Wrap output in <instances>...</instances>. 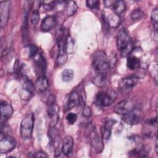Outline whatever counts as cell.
Instances as JSON below:
<instances>
[{
  "instance_id": "cell-1",
  "label": "cell",
  "mask_w": 158,
  "mask_h": 158,
  "mask_svg": "<svg viewBox=\"0 0 158 158\" xmlns=\"http://www.w3.org/2000/svg\"><path fill=\"white\" fill-rule=\"evenodd\" d=\"M92 65L94 71V83L100 87L104 86L110 70V63L106 54L103 51L99 50L94 54Z\"/></svg>"
},
{
  "instance_id": "cell-2",
  "label": "cell",
  "mask_w": 158,
  "mask_h": 158,
  "mask_svg": "<svg viewBox=\"0 0 158 158\" xmlns=\"http://www.w3.org/2000/svg\"><path fill=\"white\" fill-rule=\"evenodd\" d=\"M117 97V93L113 89H109L107 92L99 91L95 96L94 102L98 106L106 107L114 102Z\"/></svg>"
},
{
  "instance_id": "cell-3",
  "label": "cell",
  "mask_w": 158,
  "mask_h": 158,
  "mask_svg": "<svg viewBox=\"0 0 158 158\" xmlns=\"http://www.w3.org/2000/svg\"><path fill=\"white\" fill-rule=\"evenodd\" d=\"M34 126V115L27 114L21 121L20 133L23 139H29L32 135Z\"/></svg>"
},
{
  "instance_id": "cell-4",
  "label": "cell",
  "mask_w": 158,
  "mask_h": 158,
  "mask_svg": "<svg viewBox=\"0 0 158 158\" xmlns=\"http://www.w3.org/2000/svg\"><path fill=\"white\" fill-rule=\"evenodd\" d=\"M137 78L134 77H128L122 78L118 84V90L123 94L129 93L136 83Z\"/></svg>"
},
{
  "instance_id": "cell-5",
  "label": "cell",
  "mask_w": 158,
  "mask_h": 158,
  "mask_svg": "<svg viewBox=\"0 0 158 158\" xmlns=\"http://www.w3.org/2000/svg\"><path fill=\"white\" fill-rule=\"evenodd\" d=\"M116 42L117 49L120 51H121L128 44L132 42V40L127 29L122 28L118 31L117 35Z\"/></svg>"
},
{
  "instance_id": "cell-6",
  "label": "cell",
  "mask_w": 158,
  "mask_h": 158,
  "mask_svg": "<svg viewBox=\"0 0 158 158\" xmlns=\"http://www.w3.org/2000/svg\"><path fill=\"white\" fill-rule=\"evenodd\" d=\"M16 146L15 139L9 135H1L0 141V152L5 154L12 151Z\"/></svg>"
},
{
  "instance_id": "cell-7",
  "label": "cell",
  "mask_w": 158,
  "mask_h": 158,
  "mask_svg": "<svg viewBox=\"0 0 158 158\" xmlns=\"http://www.w3.org/2000/svg\"><path fill=\"white\" fill-rule=\"evenodd\" d=\"M35 89L33 83L28 78H25L22 83V87L20 92V96L23 100H29L33 94Z\"/></svg>"
},
{
  "instance_id": "cell-8",
  "label": "cell",
  "mask_w": 158,
  "mask_h": 158,
  "mask_svg": "<svg viewBox=\"0 0 158 158\" xmlns=\"http://www.w3.org/2000/svg\"><path fill=\"white\" fill-rule=\"evenodd\" d=\"M78 105H80V94L74 91L69 95L64 105V111L67 112Z\"/></svg>"
},
{
  "instance_id": "cell-9",
  "label": "cell",
  "mask_w": 158,
  "mask_h": 158,
  "mask_svg": "<svg viewBox=\"0 0 158 158\" xmlns=\"http://www.w3.org/2000/svg\"><path fill=\"white\" fill-rule=\"evenodd\" d=\"M1 112V125H2L12 115L13 108L12 106L5 102H1L0 104Z\"/></svg>"
},
{
  "instance_id": "cell-10",
  "label": "cell",
  "mask_w": 158,
  "mask_h": 158,
  "mask_svg": "<svg viewBox=\"0 0 158 158\" xmlns=\"http://www.w3.org/2000/svg\"><path fill=\"white\" fill-rule=\"evenodd\" d=\"M157 125V117L148 120L145 122L143 127L144 134L149 137L154 136V134L156 135Z\"/></svg>"
},
{
  "instance_id": "cell-11",
  "label": "cell",
  "mask_w": 158,
  "mask_h": 158,
  "mask_svg": "<svg viewBox=\"0 0 158 158\" xmlns=\"http://www.w3.org/2000/svg\"><path fill=\"white\" fill-rule=\"evenodd\" d=\"M91 145L93 149L97 152L100 153L104 149V143L102 138L97 134L96 132H94L93 130L91 133Z\"/></svg>"
},
{
  "instance_id": "cell-12",
  "label": "cell",
  "mask_w": 158,
  "mask_h": 158,
  "mask_svg": "<svg viewBox=\"0 0 158 158\" xmlns=\"http://www.w3.org/2000/svg\"><path fill=\"white\" fill-rule=\"evenodd\" d=\"M48 114L51 118V127H54L59 120V108L56 102L48 104Z\"/></svg>"
},
{
  "instance_id": "cell-13",
  "label": "cell",
  "mask_w": 158,
  "mask_h": 158,
  "mask_svg": "<svg viewBox=\"0 0 158 158\" xmlns=\"http://www.w3.org/2000/svg\"><path fill=\"white\" fill-rule=\"evenodd\" d=\"M10 1H1L0 4L1 25L4 27L8 21L10 10Z\"/></svg>"
},
{
  "instance_id": "cell-14",
  "label": "cell",
  "mask_w": 158,
  "mask_h": 158,
  "mask_svg": "<svg viewBox=\"0 0 158 158\" xmlns=\"http://www.w3.org/2000/svg\"><path fill=\"white\" fill-rule=\"evenodd\" d=\"M57 25V19L54 15H48L41 22L40 29L43 32H47L53 29Z\"/></svg>"
},
{
  "instance_id": "cell-15",
  "label": "cell",
  "mask_w": 158,
  "mask_h": 158,
  "mask_svg": "<svg viewBox=\"0 0 158 158\" xmlns=\"http://www.w3.org/2000/svg\"><path fill=\"white\" fill-rule=\"evenodd\" d=\"M122 120L126 123L134 125H137L140 122L141 117L139 114L131 110L124 115H122Z\"/></svg>"
},
{
  "instance_id": "cell-16",
  "label": "cell",
  "mask_w": 158,
  "mask_h": 158,
  "mask_svg": "<svg viewBox=\"0 0 158 158\" xmlns=\"http://www.w3.org/2000/svg\"><path fill=\"white\" fill-rule=\"evenodd\" d=\"M133 109L131 107V104L127 101H120L117 103L114 108V112L120 115H124Z\"/></svg>"
},
{
  "instance_id": "cell-17",
  "label": "cell",
  "mask_w": 158,
  "mask_h": 158,
  "mask_svg": "<svg viewBox=\"0 0 158 158\" xmlns=\"http://www.w3.org/2000/svg\"><path fill=\"white\" fill-rule=\"evenodd\" d=\"M73 139L72 137L70 135L66 136L63 141L61 152L65 156L70 155L73 150Z\"/></svg>"
},
{
  "instance_id": "cell-18",
  "label": "cell",
  "mask_w": 158,
  "mask_h": 158,
  "mask_svg": "<svg viewBox=\"0 0 158 158\" xmlns=\"http://www.w3.org/2000/svg\"><path fill=\"white\" fill-rule=\"evenodd\" d=\"M34 57L36 69L40 73H44L46 70V61L44 57L41 54L38 53Z\"/></svg>"
},
{
  "instance_id": "cell-19",
  "label": "cell",
  "mask_w": 158,
  "mask_h": 158,
  "mask_svg": "<svg viewBox=\"0 0 158 158\" xmlns=\"http://www.w3.org/2000/svg\"><path fill=\"white\" fill-rule=\"evenodd\" d=\"M49 87V82L47 78L44 75L40 76L35 83L36 89L41 92L43 93L47 90Z\"/></svg>"
},
{
  "instance_id": "cell-20",
  "label": "cell",
  "mask_w": 158,
  "mask_h": 158,
  "mask_svg": "<svg viewBox=\"0 0 158 158\" xmlns=\"http://www.w3.org/2000/svg\"><path fill=\"white\" fill-rule=\"evenodd\" d=\"M113 120H109L106 122L104 127L101 128V137L103 139H109L111 135V130L112 125H114Z\"/></svg>"
},
{
  "instance_id": "cell-21",
  "label": "cell",
  "mask_w": 158,
  "mask_h": 158,
  "mask_svg": "<svg viewBox=\"0 0 158 158\" xmlns=\"http://www.w3.org/2000/svg\"><path fill=\"white\" fill-rule=\"evenodd\" d=\"M127 65L131 70L137 69L140 66V60L139 58L135 56H128L127 59Z\"/></svg>"
},
{
  "instance_id": "cell-22",
  "label": "cell",
  "mask_w": 158,
  "mask_h": 158,
  "mask_svg": "<svg viewBox=\"0 0 158 158\" xmlns=\"http://www.w3.org/2000/svg\"><path fill=\"white\" fill-rule=\"evenodd\" d=\"M112 7L114 14L119 15L125 10L126 4L123 1H114Z\"/></svg>"
},
{
  "instance_id": "cell-23",
  "label": "cell",
  "mask_w": 158,
  "mask_h": 158,
  "mask_svg": "<svg viewBox=\"0 0 158 158\" xmlns=\"http://www.w3.org/2000/svg\"><path fill=\"white\" fill-rule=\"evenodd\" d=\"M107 21L109 26L115 28L119 25L120 23V18L118 15L113 14H111L108 19H107Z\"/></svg>"
},
{
  "instance_id": "cell-24",
  "label": "cell",
  "mask_w": 158,
  "mask_h": 158,
  "mask_svg": "<svg viewBox=\"0 0 158 158\" xmlns=\"http://www.w3.org/2000/svg\"><path fill=\"white\" fill-rule=\"evenodd\" d=\"M78 7L75 1H70L67 2L66 7V12L68 16L73 15L77 11Z\"/></svg>"
},
{
  "instance_id": "cell-25",
  "label": "cell",
  "mask_w": 158,
  "mask_h": 158,
  "mask_svg": "<svg viewBox=\"0 0 158 158\" xmlns=\"http://www.w3.org/2000/svg\"><path fill=\"white\" fill-rule=\"evenodd\" d=\"M74 76V72L72 69H66L62 72L61 78L63 81L69 82L72 80Z\"/></svg>"
},
{
  "instance_id": "cell-26",
  "label": "cell",
  "mask_w": 158,
  "mask_h": 158,
  "mask_svg": "<svg viewBox=\"0 0 158 158\" xmlns=\"http://www.w3.org/2000/svg\"><path fill=\"white\" fill-rule=\"evenodd\" d=\"M144 13L140 9H136L131 12V18L133 20H137L141 19Z\"/></svg>"
},
{
  "instance_id": "cell-27",
  "label": "cell",
  "mask_w": 158,
  "mask_h": 158,
  "mask_svg": "<svg viewBox=\"0 0 158 158\" xmlns=\"http://www.w3.org/2000/svg\"><path fill=\"white\" fill-rule=\"evenodd\" d=\"M40 13L37 9H35L31 12L30 15V21L32 24L36 25L40 20Z\"/></svg>"
},
{
  "instance_id": "cell-28",
  "label": "cell",
  "mask_w": 158,
  "mask_h": 158,
  "mask_svg": "<svg viewBox=\"0 0 158 158\" xmlns=\"http://www.w3.org/2000/svg\"><path fill=\"white\" fill-rule=\"evenodd\" d=\"M74 47V42L73 39L68 36L66 40V43H65V48H66V51L67 53H71L73 51Z\"/></svg>"
},
{
  "instance_id": "cell-29",
  "label": "cell",
  "mask_w": 158,
  "mask_h": 158,
  "mask_svg": "<svg viewBox=\"0 0 158 158\" xmlns=\"http://www.w3.org/2000/svg\"><path fill=\"white\" fill-rule=\"evenodd\" d=\"M151 18L154 23L155 30H157V21H158V9L157 7L152 9L151 14Z\"/></svg>"
},
{
  "instance_id": "cell-30",
  "label": "cell",
  "mask_w": 158,
  "mask_h": 158,
  "mask_svg": "<svg viewBox=\"0 0 158 158\" xmlns=\"http://www.w3.org/2000/svg\"><path fill=\"white\" fill-rule=\"evenodd\" d=\"M133 50V41L130 43L129 44H128L124 49H123L121 51V56L122 57H126L128 56L130 53L132 52Z\"/></svg>"
},
{
  "instance_id": "cell-31",
  "label": "cell",
  "mask_w": 158,
  "mask_h": 158,
  "mask_svg": "<svg viewBox=\"0 0 158 158\" xmlns=\"http://www.w3.org/2000/svg\"><path fill=\"white\" fill-rule=\"evenodd\" d=\"M86 4L89 9H98L99 7V1L98 0H87L86 1Z\"/></svg>"
},
{
  "instance_id": "cell-32",
  "label": "cell",
  "mask_w": 158,
  "mask_h": 158,
  "mask_svg": "<svg viewBox=\"0 0 158 158\" xmlns=\"http://www.w3.org/2000/svg\"><path fill=\"white\" fill-rule=\"evenodd\" d=\"M38 53V48L35 44H31L29 46L28 57L30 58L34 57Z\"/></svg>"
},
{
  "instance_id": "cell-33",
  "label": "cell",
  "mask_w": 158,
  "mask_h": 158,
  "mask_svg": "<svg viewBox=\"0 0 158 158\" xmlns=\"http://www.w3.org/2000/svg\"><path fill=\"white\" fill-rule=\"evenodd\" d=\"M66 120H67L69 124L73 125L75 123V122L77 120V115L75 113L70 112V113H69L67 115Z\"/></svg>"
},
{
  "instance_id": "cell-34",
  "label": "cell",
  "mask_w": 158,
  "mask_h": 158,
  "mask_svg": "<svg viewBox=\"0 0 158 158\" xmlns=\"http://www.w3.org/2000/svg\"><path fill=\"white\" fill-rule=\"evenodd\" d=\"M91 111L90 108L86 105L83 106V109H82V115L85 117H89L91 116Z\"/></svg>"
},
{
  "instance_id": "cell-35",
  "label": "cell",
  "mask_w": 158,
  "mask_h": 158,
  "mask_svg": "<svg viewBox=\"0 0 158 158\" xmlns=\"http://www.w3.org/2000/svg\"><path fill=\"white\" fill-rule=\"evenodd\" d=\"M34 157H48V156L46 154V153L43 152V151H38L36 152L34 156Z\"/></svg>"
},
{
  "instance_id": "cell-36",
  "label": "cell",
  "mask_w": 158,
  "mask_h": 158,
  "mask_svg": "<svg viewBox=\"0 0 158 158\" xmlns=\"http://www.w3.org/2000/svg\"><path fill=\"white\" fill-rule=\"evenodd\" d=\"M114 2V1H104V3L105 4V5L107 6V7H112L113 4Z\"/></svg>"
},
{
  "instance_id": "cell-37",
  "label": "cell",
  "mask_w": 158,
  "mask_h": 158,
  "mask_svg": "<svg viewBox=\"0 0 158 158\" xmlns=\"http://www.w3.org/2000/svg\"><path fill=\"white\" fill-rule=\"evenodd\" d=\"M151 36H152V38L155 41H157V30H155L154 31H153Z\"/></svg>"
},
{
  "instance_id": "cell-38",
  "label": "cell",
  "mask_w": 158,
  "mask_h": 158,
  "mask_svg": "<svg viewBox=\"0 0 158 158\" xmlns=\"http://www.w3.org/2000/svg\"><path fill=\"white\" fill-rule=\"evenodd\" d=\"M155 150H156V154H157V152H158V148H157V137H156V143H155Z\"/></svg>"
}]
</instances>
